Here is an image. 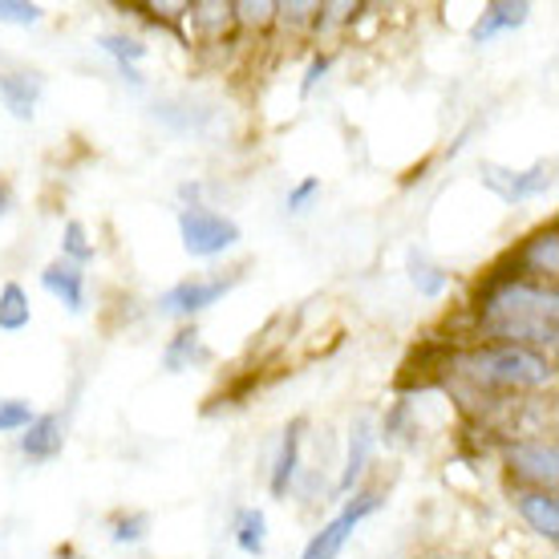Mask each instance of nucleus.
<instances>
[{
    "label": "nucleus",
    "mask_w": 559,
    "mask_h": 559,
    "mask_svg": "<svg viewBox=\"0 0 559 559\" xmlns=\"http://www.w3.org/2000/svg\"><path fill=\"white\" fill-rule=\"evenodd\" d=\"M527 16H532V4H527V0H519V4L495 0V4H487V9H483V16L475 21V28H471V41L487 45L490 37H499V33H507V28L527 25Z\"/></svg>",
    "instance_id": "14"
},
{
    "label": "nucleus",
    "mask_w": 559,
    "mask_h": 559,
    "mask_svg": "<svg viewBox=\"0 0 559 559\" xmlns=\"http://www.w3.org/2000/svg\"><path fill=\"white\" fill-rule=\"evenodd\" d=\"M406 272H409V284L418 288V296H430V300H438V296L447 293L450 272L442 264H433L426 252H409L406 255Z\"/></svg>",
    "instance_id": "18"
},
{
    "label": "nucleus",
    "mask_w": 559,
    "mask_h": 559,
    "mask_svg": "<svg viewBox=\"0 0 559 559\" xmlns=\"http://www.w3.org/2000/svg\"><path fill=\"white\" fill-rule=\"evenodd\" d=\"M231 13H239L243 21H255V25H267L280 13V4H267V0H260V4H231Z\"/></svg>",
    "instance_id": "26"
},
{
    "label": "nucleus",
    "mask_w": 559,
    "mask_h": 559,
    "mask_svg": "<svg viewBox=\"0 0 559 559\" xmlns=\"http://www.w3.org/2000/svg\"><path fill=\"white\" fill-rule=\"evenodd\" d=\"M41 288L53 300L70 308V312H82L85 308V267L70 264V260H53V264L41 272Z\"/></svg>",
    "instance_id": "11"
},
{
    "label": "nucleus",
    "mask_w": 559,
    "mask_h": 559,
    "mask_svg": "<svg viewBox=\"0 0 559 559\" xmlns=\"http://www.w3.org/2000/svg\"><path fill=\"white\" fill-rule=\"evenodd\" d=\"M57 559H85V556H78L73 547H61V551H57Z\"/></svg>",
    "instance_id": "28"
},
{
    "label": "nucleus",
    "mask_w": 559,
    "mask_h": 559,
    "mask_svg": "<svg viewBox=\"0 0 559 559\" xmlns=\"http://www.w3.org/2000/svg\"><path fill=\"white\" fill-rule=\"evenodd\" d=\"M462 373L487 390H539L556 378L544 353L519 349V345H483V349L466 353Z\"/></svg>",
    "instance_id": "2"
},
{
    "label": "nucleus",
    "mask_w": 559,
    "mask_h": 559,
    "mask_svg": "<svg viewBox=\"0 0 559 559\" xmlns=\"http://www.w3.org/2000/svg\"><path fill=\"white\" fill-rule=\"evenodd\" d=\"M66 450V421L61 414H37L21 433V454L28 462H53Z\"/></svg>",
    "instance_id": "9"
},
{
    "label": "nucleus",
    "mask_w": 559,
    "mask_h": 559,
    "mask_svg": "<svg viewBox=\"0 0 559 559\" xmlns=\"http://www.w3.org/2000/svg\"><path fill=\"white\" fill-rule=\"evenodd\" d=\"M37 418V409L25 397H0V433H21L28 421Z\"/></svg>",
    "instance_id": "23"
},
{
    "label": "nucleus",
    "mask_w": 559,
    "mask_h": 559,
    "mask_svg": "<svg viewBox=\"0 0 559 559\" xmlns=\"http://www.w3.org/2000/svg\"><path fill=\"white\" fill-rule=\"evenodd\" d=\"M478 175H483V182H487L503 203H523V199L547 195L551 182H556L547 163H535L532 170H507V167H499V163H483Z\"/></svg>",
    "instance_id": "7"
},
{
    "label": "nucleus",
    "mask_w": 559,
    "mask_h": 559,
    "mask_svg": "<svg viewBox=\"0 0 559 559\" xmlns=\"http://www.w3.org/2000/svg\"><path fill=\"white\" fill-rule=\"evenodd\" d=\"M478 329L490 345H519V349H556L559 336V296L539 280L515 272H499L478 288Z\"/></svg>",
    "instance_id": "1"
},
{
    "label": "nucleus",
    "mask_w": 559,
    "mask_h": 559,
    "mask_svg": "<svg viewBox=\"0 0 559 559\" xmlns=\"http://www.w3.org/2000/svg\"><path fill=\"white\" fill-rule=\"evenodd\" d=\"M41 21V4L28 0H0V25H37Z\"/></svg>",
    "instance_id": "24"
},
{
    "label": "nucleus",
    "mask_w": 559,
    "mask_h": 559,
    "mask_svg": "<svg viewBox=\"0 0 559 559\" xmlns=\"http://www.w3.org/2000/svg\"><path fill=\"white\" fill-rule=\"evenodd\" d=\"M207 361V349H203V336L199 329H179V333L167 341V349H163V369L167 373H187V369H195V365Z\"/></svg>",
    "instance_id": "16"
},
{
    "label": "nucleus",
    "mask_w": 559,
    "mask_h": 559,
    "mask_svg": "<svg viewBox=\"0 0 559 559\" xmlns=\"http://www.w3.org/2000/svg\"><path fill=\"white\" fill-rule=\"evenodd\" d=\"M98 45L114 57V61H118V73H122V78H127L130 85H142L139 61L146 53H151V49H146V45H142L139 37H127V33H106V37H102Z\"/></svg>",
    "instance_id": "17"
},
{
    "label": "nucleus",
    "mask_w": 559,
    "mask_h": 559,
    "mask_svg": "<svg viewBox=\"0 0 559 559\" xmlns=\"http://www.w3.org/2000/svg\"><path fill=\"white\" fill-rule=\"evenodd\" d=\"M61 260H70L78 267H85L94 260V239H90L82 219H70V224L61 227Z\"/></svg>",
    "instance_id": "21"
},
{
    "label": "nucleus",
    "mask_w": 559,
    "mask_h": 559,
    "mask_svg": "<svg viewBox=\"0 0 559 559\" xmlns=\"http://www.w3.org/2000/svg\"><path fill=\"white\" fill-rule=\"evenodd\" d=\"M515 264L523 276H556L559 272V231L547 227L539 236L523 243V252L515 255Z\"/></svg>",
    "instance_id": "15"
},
{
    "label": "nucleus",
    "mask_w": 559,
    "mask_h": 559,
    "mask_svg": "<svg viewBox=\"0 0 559 559\" xmlns=\"http://www.w3.org/2000/svg\"><path fill=\"white\" fill-rule=\"evenodd\" d=\"M507 466L519 483L532 490H556L559 483V454L551 442H507Z\"/></svg>",
    "instance_id": "6"
},
{
    "label": "nucleus",
    "mask_w": 559,
    "mask_h": 559,
    "mask_svg": "<svg viewBox=\"0 0 559 559\" xmlns=\"http://www.w3.org/2000/svg\"><path fill=\"white\" fill-rule=\"evenodd\" d=\"M321 195V179H300L288 191V199H284V207L293 211V215H305L308 207H312V199Z\"/></svg>",
    "instance_id": "25"
},
{
    "label": "nucleus",
    "mask_w": 559,
    "mask_h": 559,
    "mask_svg": "<svg viewBox=\"0 0 559 559\" xmlns=\"http://www.w3.org/2000/svg\"><path fill=\"white\" fill-rule=\"evenodd\" d=\"M236 547L243 556H264L267 551V515L260 507H243L236 515Z\"/></svg>",
    "instance_id": "19"
},
{
    "label": "nucleus",
    "mask_w": 559,
    "mask_h": 559,
    "mask_svg": "<svg viewBox=\"0 0 559 559\" xmlns=\"http://www.w3.org/2000/svg\"><path fill=\"white\" fill-rule=\"evenodd\" d=\"M37 98H41V78H33V73H0V102H4V110L13 114L16 122H33Z\"/></svg>",
    "instance_id": "13"
},
{
    "label": "nucleus",
    "mask_w": 559,
    "mask_h": 559,
    "mask_svg": "<svg viewBox=\"0 0 559 559\" xmlns=\"http://www.w3.org/2000/svg\"><path fill=\"white\" fill-rule=\"evenodd\" d=\"M300 442H305V421L296 418L288 421V430L280 438V450H276V462H272V478H267V487L276 499H284L288 490H293V478L300 471Z\"/></svg>",
    "instance_id": "12"
},
{
    "label": "nucleus",
    "mask_w": 559,
    "mask_h": 559,
    "mask_svg": "<svg viewBox=\"0 0 559 559\" xmlns=\"http://www.w3.org/2000/svg\"><path fill=\"white\" fill-rule=\"evenodd\" d=\"M239 224L227 219L219 211L203 207V203H187L179 211V239L182 252L195 255V260H211V255H224L239 243Z\"/></svg>",
    "instance_id": "3"
},
{
    "label": "nucleus",
    "mask_w": 559,
    "mask_h": 559,
    "mask_svg": "<svg viewBox=\"0 0 559 559\" xmlns=\"http://www.w3.org/2000/svg\"><path fill=\"white\" fill-rule=\"evenodd\" d=\"M515 511H519V519H523V523L539 535V539H547V544H556V539H559V499H556V490H532V487L515 490Z\"/></svg>",
    "instance_id": "8"
},
{
    "label": "nucleus",
    "mask_w": 559,
    "mask_h": 559,
    "mask_svg": "<svg viewBox=\"0 0 559 559\" xmlns=\"http://www.w3.org/2000/svg\"><path fill=\"white\" fill-rule=\"evenodd\" d=\"M146 532H151V515H146V511H130V515L114 519L110 539L118 547H130V544H142V539H146Z\"/></svg>",
    "instance_id": "22"
},
{
    "label": "nucleus",
    "mask_w": 559,
    "mask_h": 559,
    "mask_svg": "<svg viewBox=\"0 0 559 559\" xmlns=\"http://www.w3.org/2000/svg\"><path fill=\"white\" fill-rule=\"evenodd\" d=\"M28 321H33L28 293L16 280H9V284L0 288V333H21V329H28Z\"/></svg>",
    "instance_id": "20"
},
{
    "label": "nucleus",
    "mask_w": 559,
    "mask_h": 559,
    "mask_svg": "<svg viewBox=\"0 0 559 559\" xmlns=\"http://www.w3.org/2000/svg\"><path fill=\"white\" fill-rule=\"evenodd\" d=\"M373 442H378V430H373V421L369 418H357L349 430V454H345V471L336 478V495H349L357 483H361L365 466L373 459Z\"/></svg>",
    "instance_id": "10"
},
{
    "label": "nucleus",
    "mask_w": 559,
    "mask_h": 559,
    "mask_svg": "<svg viewBox=\"0 0 559 559\" xmlns=\"http://www.w3.org/2000/svg\"><path fill=\"white\" fill-rule=\"evenodd\" d=\"M329 66H333V61H329V57L324 53H317L312 57V61H308V73H305V82H300V94H312V90H317V82H321L324 73H329Z\"/></svg>",
    "instance_id": "27"
},
{
    "label": "nucleus",
    "mask_w": 559,
    "mask_h": 559,
    "mask_svg": "<svg viewBox=\"0 0 559 559\" xmlns=\"http://www.w3.org/2000/svg\"><path fill=\"white\" fill-rule=\"evenodd\" d=\"M231 288H236V280H179L158 296V312L175 317V321H191L199 312H207L211 305H219Z\"/></svg>",
    "instance_id": "5"
},
{
    "label": "nucleus",
    "mask_w": 559,
    "mask_h": 559,
    "mask_svg": "<svg viewBox=\"0 0 559 559\" xmlns=\"http://www.w3.org/2000/svg\"><path fill=\"white\" fill-rule=\"evenodd\" d=\"M378 507H381V495H373V490H361V495H353L349 503H345V511L329 519L321 532L308 539L305 556H300V559H336L341 551H345V544L353 539V532L361 527V519H369L373 511H378Z\"/></svg>",
    "instance_id": "4"
}]
</instances>
